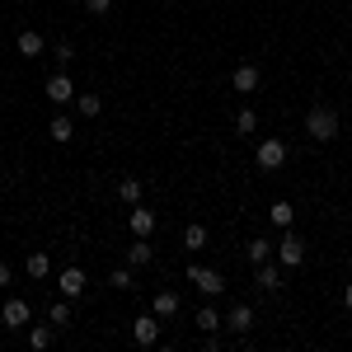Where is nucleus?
<instances>
[{"label":"nucleus","instance_id":"nucleus-29","mask_svg":"<svg viewBox=\"0 0 352 352\" xmlns=\"http://www.w3.org/2000/svg\"><path fill=\"white\" fill-rule=\"evenodd\" d=\"M85 10H89V14H109L113 0H85Z\"/></svg>","mask_w":352,"mask_h":352},{"label":"nucleus","instance_id":"nucleus-2","mask_svg":"<svg viewBox=\"0 0 352 352\" xmlns=\"http://www.w3.org/2000/svg\"><path fill=\"white\" fill-rule=\"evenodd\" d=\"M184 277H188V282L197 287V292H202V296H221V292H226V277H221L217 268H202V263H188V272H184Z\"/></svg>","mask_w":352,"mask_h":352},{"label":"nucleus","instance_id":"nucleus-8","mask_svg":"<svg viewBox=\"0 0 352 352\" xmlns=\"http://www.w3.org/2000/svg\"><path fill=\"white\" fill-rule=\"evenodd\" d=\"M47 99H52V104H71V99H76V80H71L66 71L47 76Z\"/></svg>","mask_w":352,"mask_h":352},{"label":"nucleus","instance_id":"nucleus-11","mask_svg":"<svg viewBox=\"0 0 352 352\" xmlns=\"http://www.w3.org/2000/svg\"><path fill=\"white\" fill-rule=\"evenodd\" d=\"M254 282H258V292H282V282H287V277H282V263H258V272H254Z\"/></svg>","mask_w":352,"mask_h":352},{"label":"nucleus","instance_id":"nucleus-15","mask_svg":"<svg viewBox=\"0 0 352 352\" xmlns=\"http://www.w3.org/2000/svg\"><path fill=\"white\" fill-rule=\"evenodd\" d=\"M52 338H56V324H52V320H47V324H28V348H33V352L52 348Z\"/></svg>","mask_w":352,"mask_h":352},{"label":"nucleus","instance_id":"nucleus-17","mask_svg":"<svg viewBox=\"0 0 352 352\" xmlns=\"http://www.w3.org/2000/svg\"><path fill=\"white\" fill-rule=\"evenodd\" d=\"M268 221L277 226V230H292V221H296V207H292V202H272V207H268Z\"/></svg>","mask_w":352,"mask_h":352},{"label":"nucleus","instance_id":"nucleus-12","mask_svg":"<svg viewBox=\"0 0 352 352\" xmlns=\"http://www.w3.org/2000/svg\"><path fill=\"white\" fill-rule=\"evenodd\" d=\"M258 80H263V76H258V66H254V61H240V66H235V76H230V85H235L240 94H254Z\"/></svg>","mask_w":352,"mask_h":352},{"label":"nucleus","instance_id":"nucleus-30","mask_svg":"<svg viewBox=\"0 0 352 352\" xmlns=\"http://www.w3.org/2000/svg\"><path fill=\"white\" fill-rule=\"evenodd\" d=\"M10 282H14V272H10V263H5V258H0V292H5V287H10Z\"/></svg>","mask_w":352,"mask_h":352},{"label":"nucleus","instance_id":"nucleus-5","mask_svg":"<svg viewBox=\"0 0 352 352\" xmlns=\"http://www.w3.org/2000/svg\"><path fill=\"white\" fill-rule=\"evenodd\" d=\"M254 160H258V169H282L287 164V146L277 141V136H268V141H258V151H254Z\"/></svg>","mask_w":352,"mask_h":352},{"label":"nucleus","instance_id":"nucleus-19","mask_svg":"<svg viewBox=\"0 0 352 352\" xmlns=\"http://www.w3.org/2000/svg\"><path fill=\"white\" fill-rule=\"evenodd\" d=\"M151 310H155L160 320H169V315L179 310V292H155V300H151Z\"/></svg>","mask_w":352,"mask_h":352},{"label":"nucleus","instance_id":"nucleus-18","mask_svg":"<svg viewBox=\"0 0 352 352\" xmlns=\"http://www.w3.org/2000/svg\"><path fill=\"white\" fill-rule=\"evenodd\" d=\"M76 109H80V118H99L104 113V99L94 89H85V94H76Z\"/></svg>","mask_w":352,"mask_h":352},{"label":"nucleus","instance_id":"nucleus-7","mask_svg":"<svg viewBox=\"0 0 352 352\" xmlns=\"http://www.w3.org/2000/svg\"><path fill=\"white\" fill-rule=\"evenodd\" d=\"M127 230H132V235H141V240H151V235H155V212L136 202L132 212H127Z\"/></svg>","mask_w":352,"mask_h":352},{"label":"nucleus","instance_id":"nucleus-4","mask_svg":"<svg viewBox=\"0 0 352 352\" xmlns=\"http://www.w3.org/2000/svg\"><path fill=\"white\" fill-rule=\"evenodd\" d=\"M277 263H282V268H300V263H305V240L287 230V235L277 240Z\"/></svg>","mask_w":352,"mask_h":352},{"label":"nucleus","instance_id":"nucleus-22","mask_svg":"<svg viewBox=\"0 0 352 352\" xmlns=\"http://www.w3.org/2000/svg\"><path fill=\"white\" fill-rule=\"evenodd\" d=\"M24 272H28V277H38V282H43V277H47V272H52V258H47V254H28Z\"/></svg>","mask_w":352,"mask_h":352},{"label":"nucleus","instance_id":"nucleus-24","mask_svg":"<svg viewBox=\"0 0 352 352\" xmlns=\"http://www.w3.org/2000/svg\"><path fill=\"white\" fill-rule=\"evenodd\" d=\"M118 197H122L127 207H136V202H141V179H132V174H127V179L118 184Z\"/></svg>","mask_w":352,"mask_h":352},{"label":"nucleus","instance_id":"nucleus-20","mask_svg":"<svg viewBox=\"0 0 352 352\" xmlns=\"http://www.w3.org/2000/svg\"><path fill=\"white\" fill-rule=\"evenodd\" d=\"M221 315H226V310H217V305H202V310H197V329H202V333H217V329H221Z\"/></svg>","mask_w":352,"mask_h":352},{"label":"nucleus","instance_id":"nucleus-9","mask_svg":"<svg viewBox=\"0 0 352 352\" xmlns=\"http://www.w3.org/2000/svg\"><path fill=\"white\" fill-rule=\"evenodd\" d=\"M132 338L141 343V348H151V343L160 338V315H155V310H151V315H141V320L132 324Z\"/></svg>","mask_w":352,"mask_h":352},{"label":"nucleus","instance_id":"nucleus-16","mask_svg":"<svg viewBox=\"0 0 352 352\" xmlns=\"http://www.w3.org/2000/svg\"><path fill=\"white\" fill-rule=\"evenodd\" d=\"M207 244H212V235H207V226H197V221H192L188 230H184V249H188V254H202Z\"/></svg>","mask_w":352,"mask_h":352},{"label":"nucleus","instance_id":"nucleus-13","mask_svg":"<svg viewBox=\"0 0 352 352\" xmlns=\"http://www.w3.org/2000/svg\"><path fill=\"white\" fill-rule=\"evenodd\" d=\"M146 263H155V249H151V240L132 235V244H127V268H146Z\"/></svg>","mask_w":352,"mask_h":352},{"label":"nucleus","instance_id":"nucleus-6","mask_svg":"<svg viewBox=\"0 0 352 352\" xmlns=\"http://www.w3.org/2000/svg\"><path fill=\"white\" fill-rule=\"evenodd\" d=\"M221 329H230L235 338H244V333L254 329V305H230V310L221 315Z\"/></svg>","mask_w":352,"mask_h":352},{"label":"nucleus","instance_id":"nucleus-1","mask_svg":"<svg viewBox=\"0 0 352 352\" xmlns=\"http://www.w3.org/2000/svg\"><path fill=\"white\" fill-rule=\"evenodd\" d=\"M305 136H310V141H333V136H338V113L333 109H310L305 113Z\"/></svg>","mask_w":352,"mask_h":352},{"label":"nucleus","instance_id":"nucleus-23","mask_svg":"<svg viewBox=\"0 0 352 352\" xmlns=\"http://www.w3.org/2000/svg\"><path fill=\"white\" fill-rule=\"evenodd\" d=\"M272 249H277V240H249V258H254V268H258V263H268Z\"/></svg>","mask_w":352,"mask_h":352},{"label":"nucleus","instance_id":"nucleus-28","mask_svg":"<svg viewBox=\"0 0 352 352\" xmlns=\"http://www.w3.org/2000/svg\"><path fill=\"white\" fill-rule=\"evenodd\" d=\"M52 56L61 61V66H71V61H76V47H71V43H56V47H52Z\"/></svg>","mask_w":352,"mask_h":352},{"label":"nucleus","instance_id":"nucleus-10","mask_svg":"<svg viewBox=\"0 0 352 352\" xmlns=\"http://www.w3.org/2000/svg\"><path fill=\"white\" fill-rule=\"evenodd\" d=\"M14 52L33 61V56H43V52H47V38H43L38 28H24V33H19V43H14Z\"/></svg>","mask_w":352,"mask_h":352},{"label":"nucleus","instance_id":"nucleus-31","mask_svg":"<svg viewBox=\"0 0 352 352\" xmlns=\"http://www.w3.org/2000/svg\"><path fill=\"white\" fill-rule=\"evenodd\" d=\"M343 305H348V315H352V282L343 287Z\"/></svg>","mask_w":352,"mask_h":352},{"label":"nucleus","instance_id":"nucleus-21","mask_svg":"<svg viewBox=\"0 0 352 352\" xmlns=\"http://www.w3.org/2000/svg\"><path fill=\"white\" fill-rule=\"evenodd\" d=\"M71 136H76V122H71L66 113H56V118H52V141H56V146H66Z\"/></svg>","mask_w":352,"mask_h":352},{"label":"nucleus","instance_id":"nucleus-26","mask_svg":"<svg viewBox=\"0 0 352 352\" xmlns=\"http://www.w3.org/2000/svg\"><path fill=\"white\" fill-rule=\"evenodd\" d=\"M109 287H113V292H132V287H136L132 268H118V272H109Z\"/></svg>","mask_w":352,"mask_h":352},{"label":"nucleus","instance_id":"nucleus-27","mask_svg":"<svg viewBox=\"0 0 352 352\" xmlns=\"http://www.w3.org/2000/svg\"><path fill=\"white\" fill-rule=\"evenodd\" d=\"M254 127H258V113H254V109H240V113H235V132H240V136H249Z\"/></svg>","mask_w":352,"mask_h":352},{"label":"nucleus","instance_id":"nucleus-14","mask_svg":"<svg viewBox=\"0 0 352 352\" xmlns=\"http://www.w3.org/2000/svg\"><path fill=\"white\" fill-rule=\"evenodd\" d=\"M56 287H61V296H80L85 287V268H61V277H56Z\"/></svg>","mask_w":352,"mask_h":352},{"label":"nucleus","instance_id":"nucleus-3","mask_svg":"<svg viewBox=\"0 0 352 352\" xmlns=\"http://www.w3.org/2000/svg\"><path fill=\"white\" fill-rule=\"evenodd\" d=\"M0 324L10 329V333H14V329H28V324H33V310H28V300L10 296L5 305H0Z\"/></svg>","mask_w":352,"mask_h":352},{"label":"nucleus","instance_id":"nucleus-25","mask_svg":"<svg viewBox=\"0 0 352 352\" xmlns=\"http://www.w3.org/2000/svg\"><path fill=\"white\" fill-rule=\"evenodd\" d=\"M47 320H52L56 329H66V324H71V320H76V310H71L66 300H56V305H47Z\"/></svg>","mask_w":352,"mask_h":352}]
</instances>
